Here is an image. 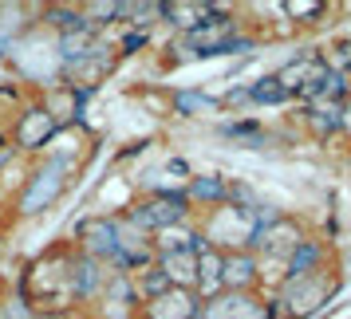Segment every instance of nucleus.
Wrapping results in <instances>:
<instances>
[{"instance_id":"f257e3e1","label":"nucleus","mask_w":351,"mask_h":319,"mask_svg":"<svg viewBox=\"0 0 351 319\" xmlns=\"http://www.w3.org/2000/svg\"><path fill=\"white\" fill-rule=\"evenodd\" d=\"M12 288L24 296V303L40 319L80 311V300H75V244L64 237L51 240L48 248H40L24 264V272Z\"/></svg>"},{"instance_id":"f03ea898","label":"nucleus","mask_w":351,"mask_h":319,"mask_svg":"<svg viewBox=\"0 0 351 319\" xmlns=\"http://www.w3.org/2000/svg\"><path fill=\"white\" fill-rule=\"evenodd\" d=\"M4 67H8V71H12V79H16L20 87H28L32 95H40V91H48V87H60V83H64L60 36L40 20V12H36L32 24L12 40Z\"/></svg>"},{"instance_id":"7ed1b4c3","label":"nucleus","mask_w":351,"mask_h":319,"mask_svg":"<svg viewBox=\"0 0 351 319\" xmlns=\"http://www.w3.org/2000/svg\"><path fill=\"white\" fill-rule=\"evenodd\" d=\"M343 292V272L339 264L324 272H308V276H285L272 288V307L276 319H319Z\"/></svg>"},{"instance_id":"20e7f679","label":"nucleus","mask_w":351,"mask_h":319,"mask_svg":"<svg viewBox=\"0 0 351 319\" xmlns=\"http://www.w3.org/2000/svg\"><path fill=\"white\" fill-rule=\"evenodd\" d=\"M75 177H80V174H75L71 166L48 158V154H40V158H32V166H28V177H24L20 193L12 197L8 213H12L16 221L48 217L51 209L67 197V190H71V181H75Z\"/></svg>"},{"instance_id":"39448f33","label":"nucleus","mask_w":351,"mask_h":319,"mask_svg":"<svg viewBox=\"0 0 351 319\" xmlns=\"http://www.w3.org/2000/svg\"><path fill=\"white\" fill-rule=\"evenodd\" d=\"M193 229H197V237L206 240L209 248H217V253H253L256 213L225 201V205H217V209L197 213V217H193Z\"/></svg>"},{"instance_id":"423d86ee","label":"nucleus","mask_w":351,"mask_h":319,"mask_svg":"<svg viewBox=\"0 0 351 319\" xmlns=\"http://www.w3.org/2000/svg\"><path fill=\"white\" fill-rule=\"evenodd\" d=\"M134 229H143L146 237H158V233H170L178 225L193 221V209L186 201V193H134L123 209Z\"/></svg>"},{"instance_id":"0eeeda50","label":"nucleus","mask_w":351,"mask_h":319,"mask_svg":"<svg viewBox=\"0 0 351 319\" xmlns=\"http://www.w3.org/2000/svg\"><path fill=\"white\" fill-rule=\"evenodd\" d=\"M56 134H60L56 118L44 111V103H40V99L28 95V103L16 111L12 127H8V150L20 154V158H40V154L51 146Z\"/></svg>"},{"instance_id":"6e6552de","label":"nucleus","mask_w":351,"mask_h":319,"mask_svg":"<svg viewBox=\"0 0 351 319\" xmlns=\"http://www.w3.org/2000/svg\"><path fill=\"white\" fill-rule=\"evenodd\" d=\"M67 240L75 244V253L91 256V260H99V264L111 268L114 253H119V213H111V209H91V213H83Z\"/></svg>"},{"instance_id":"1a4fd4ad","label":"nucleus","mask_w":351,"mask_h":319,"mask_svg":"<svg viewBox=\"0 0 351 319\" xmlns=\"http://www.w3.org/2000/svg\"><path fill=\"white\" fill-rule=\"evenodd\" d=\"M202 319H276L269 292H217L202 300Z\"/></svg>"},{"instance_id":"9d476101","label":"nucleus","mask_w":351,"mask_h":319,"mask_svg":"<svg viewBox=\"0 0 351 319\" xmlns=\"http://www.w3.org/2000/svg\"><path fill=\"white\" fill-rule=\"evenodd\" d=\"M197 316H202V296L193 288H166V292L138 303L134 319H197Z\"/></svg>"},{"instance_id":"9b49d317","label":"nucleus","mask_w":351,"mask_h":319,"mask_svg":"<svg viewBox=\"0 0 351 319\" xmlns=\"http://www.w3.org/2000/svg\"><path fill=\"white\" fill-rule=\"evenodd\" d=\"M197 248H202V237L186 248H166V253L154 256V264L170 280V288H193L197 292Z\"/></svg>"},{"instance_id":"f8f14e48","label":"nucleus","mask_w":351,"mask_h":319,"mask_svg":"<svg viewBox=\"0 0 351 319\" xmlns=\"http://www.w3.org/2000/svg\"><path fill=\"white\" fill-rule=\"evenodd\" d=\"M335 264H339V260H335V244L328 237L312 233V237L285 260V276H308V272H324V268H335Z\"/></svg>"},{"instance_id":"ddd939ff","label":"nucleus","mask_w":351,"mask_h":319,"mask_svg":"<svg viewBox=\"0 0 351 319\" xmlns=\"http://www.w3.org/2000/svg\"><path fill=\"white\" fill-rule=\"evenodd\" d=\"M300 123L316 142H328L335 134H343V103L339 99H319V103H304Z\"/></svg>"},{"instance_id":"4468645a","label":"nucleus","mask_w":351,"mask_h":319,"mask_svg":"<svg viewBox=\"0 0 351 319\" xmlns=\"http://www.w3.org/2000/svg\"><path fill=\"white\" fill-rule=\"evenodd\" d=\"M221 292H261V260L253 253H225Z\"/></svg>"},{"instance_id":"2eb2a0df","label":"nucleus","mask_w":351,"mask_h":319,"mask_svg":"<svg viewBox=\"0 0 351 319\" xmlns=\"http://www.w3.org/2000/svg\"><path fill=\"white\" fill-rule=\"evenodd\" d=\"M186 201H190L193 217L197 213H206V209H217L229 201V177L225 174H193L190 181H186Z\"/></svg>"},{"instance_id":"dca6fc26","label":"nucleus","mask_w":351,"mask_h":319,"mask_svg":"<svg viewBox=\"0 0 351 319\" xmlns=\"http://www.w3.org/2000/svg\"><path fill=\"white\" fill-rule=\"evenodd\" d=\"M166 103H170V114H178V118H217L221 114L217 95H209L202 87H174Z\"/></svg>"},{"instance_id":"f3484780","label":"nucleus","mask_w":351,"mask_h":319,"mask_svg":"<svg viewBox=\"0 0 351 319\" xmlns=\"http://www.w3.org/2000/svg\"><path fill=\"white\" fill-rule=\"evenodd\" d=\"M221 138H229L233 146H245V150H265L269 146V130L261 127L256 118H225L217 127Z\"/></svg>"},{"instance_id":"a211bd4d","label":"nucleus","mask_w":351,"mask_h":319,"mask_svg":"<svg viewBox=\"0 0 351 319\" xmlns=\"http://www.w3.org/2000/svg\"><path fill=\"white\" fill-rule=\"evenodd\" d=\"M221 260H225V253L209 248L206 240H202V248H197V296L202 300L221 292Z\"/></svg>"},{"instance_id":"6ab92c4d","label":"nucleus","mask_w":351,"mask_h":319,"mask_svg":"<svg viewBox=\"0 0 351 319\" xmlns=\"http://www.w3.org/2000/svg\"><path fill=\"white\" fill-rule=\"evenodd\" d=\"M209 8H213V4H178V0H166V4H162V24H170L174 36H186L209 16Z\"/></svg>"},{"instance_id":"aec40b11","label":"nucleus","mask_w":351,"mask_h":319,"mask_svg":"<svg viewBox=\"0 0 351 319\" xmlns=\"http://www.w3.org/2000/svg\"><path fill=\"white\" fill-rule=\"evenodd\" d=\"M245 87H249V103H253V107H285V103H292L272 71L261 75V79H253V83H245Z\"/></svg>"},{"instance_id":"412c9836","label":"nucleus","mask_w":351,"mask_h":319,"mask_svg":"<svg viewBox=\"0 0 351 319\" xmlns=\"http://www.w3.org/2000/svg\"><path fill=\"white\" fill-rule=\"evenodd\" d=\"M280 12H285L292 24L312 28V24H319V20L332 12V8H328V4H304V0H288V4H280Z\"/></svg>"},{"instance_id":"4be33fe9","label":"nucleus","mask_w":351,"mask_h":319,"mask_svg":"<svg viewBox=\"0 0 351 319\" xmlns=\"http://www.w3.org/2000/svg\"><path fill=\"white\" fill-rule=\"evenodd\" d=\"M56 319H91V311H67V316H56Z\"/></svg>"},{"instance_id":"5701e85b","label":"nucleus","mask_w":351,"mask_h":319,"mask_svg":"<svg viewBox=\"0 0 351 319\" xmlns=\"http://www.w3.org/2000/svg\"><path fill=\"white\" fill-rule=\"evenodd\" d=\"M4 292H8V280H4V276H0V300H4Z\"/></svg>"},{"instance_id":"b1692460","label":"nucleus","mask_w":351,"mask_h":319,"mask_svg":"<svg viewBox=\"0 0 351 319\" xmlns=\"http://www.w3.org/2000/svg\"><path fill=\"white\" fill-rule=\"evenodd\" d=\"M0 319H4V311H0Z\"/></svg>"},{"instance_id":"393cba45","label":"nucleus","mask_w":351,"mask_h":319,"mask_svg":"<svg viewBox=\"0 0 351 319\" xmlns=\"http://www.w3.org/2000/svg\"><path fill=\"white\" fill-rule=\"evenodd\" d=\"M197 319H202V316H197Z\"/></svg>"}]
</instances>
